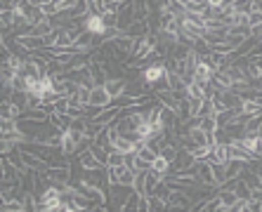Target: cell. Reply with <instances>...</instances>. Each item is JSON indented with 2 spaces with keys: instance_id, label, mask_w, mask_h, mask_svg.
<instances>
[{
  "instance_id": "cell-1",
  "label": "cell",
  "mask_w": 262,
  "mask_h": 212,
  "mask_svg": "<svg viewBox=\"0 0 262 212\" xmlns=\"http://www.w3.org/2000/svg\"><path fill=\"white\" fill-rule=\"evenodd\" d=\"M45 175H48L50 184H59V186L73 184V170H71V163H66V165H50L48 170H45Z\"/></svg>"
},
{
  "instance_id": "cell-2",
  "label": "cell",
  "mask_w": 262,
  "mask_h": 212,
  "mask_svg": "<svg viewBox=\"0 0 262 212\" xmlns=\"http://www.w3.org/2000/svg\"><path fill=\"white\" fill-rule=\"evenodd\" d=\"M139 78L146 82V88H154V85H159V82L166 80V62H154L149 64L146 69L139 71Z\"/></svg>"
},
{
  "instance_id": "cell-3",
  "label": "cell",
  "mask_w": 262,
  "mask_h": 212,
  "mask_svg": "<svg viewBox=\"0 0 262 212\" xmlns=\"http://www.w3.org/2000/svg\"><path fill=\"white\" fill-rule=\"evenodd\" d=\"M81 24H83V28L92 35H104L106 33V28H109L106 26V21H104V17H102V12H90L88 17L81 19Z\"/></svg>"
},
{
  "instance_id": "cell-4",
  "label": "cell",
  "mask_w": 262,
  "mask_h": 212,
  "mask_svg": "<svg viewBox=\"0 0 262 212\" xmlns=\"http://www.w3.org/2000/svg\"><path fill=\"white\" fill-rule=\"evenodd\" d=\"M132 24H135V0H125L118 10V28L125 33Z\"/></svg>"
},
{
  "instance_id": "cell-5",
  "label": "cell",
  "mask_w": 262,
  "mask_h": 212,
  "mask_svg": "<svg viewBox=\"0 0 262 212\" xmlns=\"http://www.w3.org/2000/svg\"><path fill=\"white\" fill-rule=\"evenodd\" d=\"M194 177L199 179V184H215V177H213V167L208 160H196L189 170Z\"/></svg>"
},
{
  "instance_id": "cell-6",
  "label": "cell",
  "mask_w": 262,
  "mask_h": 212,
  "mask_svg": "<svg viewBox=\"0 0 262 212\" xmlns=\"http://www.w3.org/2000/svg\"><path fill=\"white\" fill-rule=\"evenodd\" d=\"M111 99H114V97L109 95V90L104 88V85H95V88H92V95H90V104H95V106H102V109H106V106H111Z\"/></svg>"
},
{
  "instance_id": "cell-7",
  "label": "cell",
  "mask_w": 262,
  "mask_h": 212,
  "mask_svg": "<svg viewBox=\"0 0 262 212\" xmlns=\"http://www.w3.org/2000/svg\"><path fill=\"white\" fill-rule=\"evenodd\" d=\"M229 158H236V160H255V156L243 146L241 139H232V142H229Z\"/></svg>"
},
{
  "instance_id": "cell-8",
  "label": "cell",
  "mask_w": 262,
  "mask_h": 212,
  "mask_svg": "<svg viewBox=\"0 0 262 212\" xmlns=\"http://www.w3.org/2000/svg\"><path fill=\"white\" fill-rule=\"evenodd\" d=\"M208 45H220V43H227L229 38V26L227 28H206V33L201 35Z\"/></svg>"
},
{
  "instance_id": "cell-9",
  "label": "cell",
  "mask_w": 262,
  "mask_h": 212,
  "mask_svg": "<svg viewBox=\"0 0 262 212\" xmlns=\"http://www.w3.org/2000/svg\"><path fill=\"white\" fill-rule=\"evenodd\" d=\"M104 88L109 90V95L116 99V97H121L125 92V88H128V78H109V80L104 82ZM111 99V102H114Z\"/></svg>"
},
{
  "instance_id": "cell-10",
  "label": "cell",
  "mask_w": 262,
  "mask_h": 212,
  "mask_svg": "<svg viewBox=\"0 0 262 212\" xmlns=\"http://www.w3.org/2000/svg\"><path fill=\"white\" fill-rule=\"evenodd\" d=\"M182 21L192 24L194 28H199V31H203V33H206V14H203V12H194V10H186V12H184V19H182Z\"/></svg>"
},
{
  "instance_id": "cell-11",
  "label": "cell",
  "mask_w": 262,
  "mask_h": 212,
  "mask_svg": "<svg viewBox=\"0 0 262 212\" xmlns=\"http://www.w3.org/2000/svg\"><path fill=\"white\" fill-rule=\"evenodd\" d=\"M152 172H156L161 179H166L168 177V172H170V160H168L166 156H156L154 158V163H152Z\"/></svg>"
},
{
  "instance_id": "cell-12",
  "label": "cell",
  "mask_w": 262,
  "mask_h": 212,
  "mask_svg": "<svg viewBox=\"0 0 262 212\" xmlns=\"http://www.w3.org/2000/svg\"><path fill=\"white\" fill-rule=\"evenodd\" d=\"M217 90H232L234 88V82H232V78H229L227 71H215L213 75V80H210Z\"/></svg>"
},
{
  "instance_id": "cell-13",
  "label": "cell",
  "mask_w": 262,
  "mask_h": 212,
  "mask_svg": "<svg viewBox=\"0 0 262 212\" xmlns=\"http://www.w3.org/2000/svg\"><path fill=\"white\" fill-rule=\"evenodd\" d=\"M210 167H213V177H215V184L220 186L222 182H227V163H210Z\"/></svg>"
},
{
  "instance_id": "cell-14",
  "label": "cell",
  "mask_w": 262,
  "mask_h": 212,
  "mask_svg": "<svg viewBox=\"0 0 262 212\" xmlns=\"http://www.w3.org/2000/svg\"><path fill=\"white\" fill-rule=\"evenodd\" d=\"M90 151H92V156L99 160L102 165H109V149L106 146H99V144H90Z\"/></svg>"
},
{
  "instance_id": "cell-15",
  "label": "cell",
  "mask_w": 262,
  "mask_h": 212,
  "mask_svg": "<svg viewBox=\"0 0 262 212\" xmlns=\"http://www.w3.org/2000/svg\"><path fill=\"white\" fill-rule=\"evenodd\" d=\"M146 175H149V170H137V175H135V182H132V189L137 193H142V196H146Z\"/></svg>"
},
{
  "instance_id": "cell-16",
  "label": "cell",
  "mask_w": 262,
  "mask_h": 212,
  "mask_svg": "<svg viewBox=\"0 0 262 212\" xmlns=\"http://www.w3.org/2000/svg\"><path fill=\"white\" fill-rule=\"evenodd\" d=\"M0 210L3 212H24L26 205H24V200L14 198V200H5V203H0Z\"/></svg>"
},
{
  "instance_id": "cell-17",
  "label": "cell",
  "mask_w": 262,
  "mask_h": 212,
  "mask_svg": "<svg viewBox=\"0 0 262 212\" xmlns=\"http://www.w3.org/2000/svg\"><path fill=\"white\" fill-rule=\"evenodd\" d=\"M146 198H149V210H154V212L168 210V200L166 198H161V196H156V193H149Z\"/></svg>"
},
{
  "instance_id": "cell-18",
  "label": "cell",
  "mask_w": 262,
  "mask_h": 212,
  "mask_svg": "<svg viewBox=\"0 0 262 212\" xmlns=\"http://www.w3.org/2000/svg\"><path fill=\"white\" fill-rule=\"evenodd\" d=\"M213 153H215V160H217V163H227L229 160V144H215Z\"/></svg>"
},
{
  "instance_id": "cell-19",
  "label": "cell",
  "mask_w": 262,
  "mask_h": 212,
  "mask_svg": "<svg viewBox=\"0 0 262 212\" xmlns=\"http://www.w3.org/2000/svg\"><path fill=\"white\" fill-rule=\"evenodd\" d=\"M189 139H192L196 146H206V144H208V135H206V130H201V128L189 130Z\"/></svg>"
},
{
  "instance_id": "cell-20",
  "label": "cell",
  "mask_w": 262,
  "mask_h": 212,
  "mask_svg": "<svg viewBox=\"0 0 262 212\" xmlns=\"http://www.w3.org/2000/svg\"><path fill=\"white\" fill-rule=\"evenodd\" d=\"M139 198H142V193H137L135 189H132V193L128 196V200H125L123 210H125V212H135V210L139 207Z\"/></svg>"
},
{
  "instance_id": "cell-21",
  "label": "cell",
  "mask_w": 262,
  "mask_h": 212,
  "mask_svg": "<svg viewBox=\"0 0 262 212\" xmlns=\"http://www.w3.org/2000/svg\"><path fill=\"white\" fill-rule=\"evenodd\" d=\"M186 95L189 97H199V99H206V88H203V85H201V82H189V85H186Z\"/></svg>"
},
{
  "instance_id": "cell-22",
  "label": "cell",
  "mask_w": 262,
  "mask_h": 212,
  "mask_svg": "<svg viewBox=\"0 0 262 212\" xmlns=\"http://www.w3.org/2000/svg\"><path fill=\"white\" fill-rule=\"evenodd\" d=\"M215 113H217V111H215L213 99H210V97H206V99H203V104H201L199 116H201V118H206V116H215Z\"/></svg>"
},
{
  "instance_id": "cell-23",
  "label": "cell",
  "mask_w": 262,
  "mask_h": 212,
  "mask_svg": "<svg viewBox=\"0 0 262 212\" xmlns=\"http://www.w3.org/2000/svg\"><path fill=\"white\" fill-rule=\"evenodd\" d=\"M92 142L99 144V146H106V149H109V146H111V132H109V125H104V130L99 132V135H97V137L92 139Z\"/></svg>"
},
{
  "instance_id": "cell-24",
  "label": "cell",
  "mask_w": 262,
  "mask_h": 212,
  "mask_svg": "<svg viewBox=\"0 0 262 212\" xmlns=\"http://www.w3.org/2000/svg\"><path fill=\"white\" fill-rule=\"evenodd\" d=\"M234 12H241V14H250L253 12V0H234Z\"/></svg>"
},
{
  "instance_id": "cell-25",
  "label": "cell",
  "mask_w": 262,
  "mask_h": 212,
  "mask_svg": "<svg viewBox=\"0 0 262 212\" xmlns=\"http://www.w3.org/2000/svg\"><path fill=\"white\" fill-rule=\"evenodd\" d=\"M236 196H239V198H246V200H250V193H253V189H250L248 184H246V182H243L241 177H239V184H236Z\"/></svg>"
},
{
  "instance_id": "cell-26",
  "label": "cell",
  "mask_w": 262,
  "mask_h": 212,
  "mask_svg": "<svg viewBox=\"0 0 262 212\" xmlns=\"http://www.w3.org/2000/svg\"><path fill=\"white\" fill-rule=\"evenodd\" d=\"M137 156H139V158H144V160H149V163H154V158L159 156V151L152 149L149 144H144V146H142V149L137 151Z\"/></svg>"
},
{
  "instance_id": "cell-27",
  "label": "cell",
  "mask_w": 262,
  "mask_h": 212,
  "mask_svg": "<svg viewBox=\"0 0 262 212\" xmlns=\"http://www.w3.org/2000/svg\"><path fill=\"white\" fill-rule=\"evenodd\" d=\"M69 106H71V102H69V97L64 95V97H59L55 102V111L57 113H64V116H69Z\"/></svg>"
},
{
  "instance_id": "cell-28",
  "label": "cell",
  "mask_w": 262,
  "mask_h": 212,
  "mask_svg": "<svg viewBox=\"0 0 262 212\" xmlns=\"http://www.w3.org/2000/svg\"><path fill=\"white\" fill-rule=\"evenodd\" d=\"M159 182H161L159 175L149 170V175H146V186H144V189H146V196H149V193H154V189L159 186Z\"/></svg>"
},
{
  "instance_id": "cell-29",
  "label": "cell",
  "mask_w": 262,
  "mask_h": 212,
  "mask_svg": "<svg viewBox=\"0 0 262 212\" xmlns=\"http://www.w3.org/2000/svg\"><path fill=\"white\" fill-rule=\"evenodd\" d=\"M199 128L201 130H206V132H215L217 130V120H215V116H206V118H201Z\"/></svg>"
},
{
  "instance_id": "cell-30",
  "label": "cell",
  "mask_w": 262,
  "mask_h": 212,
  "mask_svg": "<svg viewBox=\"0 0 262 212\" xmlns=\"http://www.w3.org/2000/svg\"><path fill=\"white\" fill-rule=\"evenodd\" d=\"M192 153H194V158H196V160H206V158L213 153V146H208V144H206V146H196Z\"/></svg>"
},
{
  "instance_id": "cell-31",
  "label": "cell",
  "mask_w": 262,
  "mask_h": 212,
  "mask_svg": "<svg viewBox=\"0 0 262 212\" xmlns=\"http://www.w3.org/2000/svg\"><path fill=\"white\" fill-rule=\"evenodd\" d=\"M19 130L17 120H3V128H0V135H12V132Z\"/></svg>"
},
{
  "instance_id": "cell-32",
  "label": "cell",
  "mask_w": 262,
  "mask_h": 212,
  "mask_svg": "<svg viewBox=\"0 0 262 212\" xmlns=\"http://www.w3.org/2000/svg\"><path fill=\"white\" fill-rule=\"evenodd\" d=\"M248 26H250V28L262 26V12H255V10H253V12L248 14Z\"/></svg>"
},
{
  "instance_id": "cell-33",
  "label": "cell",
  "mask_w": 262,
  "mask_h": 212,
  "mask_svg": "<svg viewBox=\"0 0 262 212\" xmlns=\"http://www.w3.org/2000/svg\"><path fill=\"white\" fill-rule=\"evenodd\" d=\"M229 212H248V200H246V198H239L234 205L229 207Z\"/></svg>"
},
{
  "instance_id": "cell-34",
  "label": "cell",
  "mask_w": 262,
  "mask_h": 212,
  "mask_svg": "<svg viewBox=\"0 0 262 212\" xmlns=\"http://www.w3.org/2000/svg\"><path fill=\"white\" fill-rule=\"evenodd\" d=\"M135 170H152V163L137 156V158H135Z\"/></svg>"
},
{
  "instance_id": "cell-35",
  "label": "cell",
  "mask_w": 262,
  "mask_h": 212,
  "mask_svg": "<svg viewBox=\"0 0 262 212\" xmlns=\"http://www.w3.org/2000/svg\"><path fill=\"white\" fill-rule=\"evenodd\" d=\"M208 10H220L222 5H224V0H206Z\"/></svg>"
},
{
  "instance_id": "cell-36",
  "label": "cell",
  "mask_w": 262,
  "mask_h": 212,
  "mask_svg": "<svg viewBox=\"0 0 262 212\" xmlns=\"http://www.w3.org/2000/svg\"><path fill=\"white\" fill-rule=\"evenodd\" d=\"M149 210V198H146V196H142V198H139V207H137V212H146Z\"/></svg>"
},
{
  "instance_id": "cell-37",
  "label": "cell",
  "mask_w": 262,
  "mask_h": 212,
  "mask_svg": "<svg viewBox=\"0 0 262 212\" xmlns=\"http://www.w3.org/2000/svg\"><path fill=\"white\" fill-rule=\"evenodd\" d=\"M19 5V0H3V10H14Z\"/></svg>"
},
{
  "instance_id": "cell-38",
  "label": "cell",
  "mask_w": 262,
  "mask_h": 212,
  "mask_svg": "<svg viewBox=\"0 0 262 212\" xmlns=\"http://www.w3.org/2000/svg\"><path fill=\"white\" fill-rule=\"evenodd\" d=\"M92 3V10H97V12H104V0H90Z\"/></svg>"
},
{
  "instance_id": "cell-39",
  "label": "cell",
  "mask_w": 262,
  "mask_h": 212,
  "mask_svg": "<svg viewBox=\"0 0 262 212\" xmlns=\"http://www.w3.org/2000/svg\"><path fill=\"white\" fill-rule=\"evenodd\" d=\"M255 62H257V66H260V71H262V57H257Z\"/></svg>"
}]
</instances>
